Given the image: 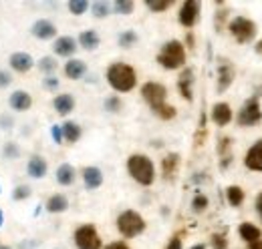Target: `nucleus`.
<instances>
[{
	"instance_id": "51",
	"label": "nucleus",
	"mask_w": 262,
	"mask_h": 249,
	"mask_svg": "<svg viewBox=\"0 0 262 249\" xmlns=\"http://www.w3.org/2000/svg\"><path fill=\"white\" fill-rule=\"evenodd\" d=\"M2 219H4V215H2V211H0V225H2Z\"/></svg>"
},
{
	"instance_id": "49",
	"label": "nucleus",
	"mask_w": 262,
	"mask_h": 249,
	"mask_svg": "<svg viewBox=\"0 0 262 249\" xmlns=\"http://www.w3.org/2000/svg\"><path fill=\"white\" fill-rule=\"evenodd\" d=\"M254 51H256V55H260V57H262V38H260V40H258V42H256V46H254Z\"/></svg>"
},
{
	"instance_id": "34",
	"label": "nucleus",
	"mask_w": 262,
	"mask_h": 249,
	"mask_svg": "<svg viewBox=\"0 0 262 249\" xmlns=\"http://www.w3.org/2000/svg\"><path fill=\"white\" fill-rule=\"evenodd\" d=\"M38 68H40L42 72L51 74V72L57 70V61H55L53 57H45V59H40V62H38Z\"/></svg>"
},
{
	"instance_id": "7",
	"label": "nucleus",
	"mask_w": 262,
	"mask_h": 249,
	"mask_svg": "<svg viewBox=\"0 0 262 249\" xmlns=\"http://www.w3.org/2000/svg\"><path fill=\"white\" fill-rule=\"evenodd\" d=\"M262 121V107H260V101L256 96H250L242 109L238 111L236 115V123L240 127H252V124H258Z\"/></svg>"
},
{
	"instance_id": "15",
	"label": "nucleus",
	"mask_w": 262,
	"mask_h": 249,
	"mask_svg": "<svg viewBox=\"0 0 262 249\" xmlns=\"http://www.w3.org/2000/svg\"><path fill=\"white\" fill-rule=\"evenodd\" d=\"M49 171V165L47 161L42 159L40 155H33L29 159V165H27V173L33 177V179H42Z\"/></svg>"
},
{
	"instance_id": "45",
	"label": "nucleus",
	"mask_w": 262,
	"mask_h": 249,
	"mask_svg": "<svg viewBox=\"0 0 262 249\" xmlns=\"http://www.w3.org/2000/svg\"><path fill=\"white\" fill-rule=\"evenodd\" d=\"M105 249H129V245L123 243V241H115V243H109Z\"/></svg>"
},
{
	"instance_id": "48",
	"label": "nucleus",
	"mask_w": 262,
	"mask_h": 249,
	"mask_svg": "<svg viewBox=\"0 0 262 249\" xmlns=\"http://www.w3.org/2000/svg\"><path fill=\"white\" fill-rule=\"evenodd\" d=\"M0 124H4L2 129H8V124H12V119H8V117H2V119H0Z\"/></svg>"
},
{
	"instance_id": "31",
	"label": "nucleus",
	"mask_w": 262,
	"mask_h": 249,
	"mask_svg": "<svg viewBox=\"0 0 262 249\" xmlns=\"http://www.w3.org/2000/svg\"><path fill=\"white\" fill-rule=\"evenodd\" d=\"M137 40H139V38H137V34L133 31H125L119 34V46H121V48H131V46H135Z\"/></svg>"
},
{
	"instance_id": "21",
	"label": "nucleus",
	"mask_w": 262,
	"mask_h": 249,
	"mask_svg": "<svg viewBox=\"0 0 262 249\" xmlns=\"http://www.w3.org/2000/svg\"><path fill=\"white\" fill-rule=\"evenodd\" d=\"M53 107H55V111H57L59 115H69V113L75 109V98H73V94H69V93L57 94L55 101H53Z\"/></svg>"
},
{
	"instance_id": "4",
	"label": "nucleus",
	"mask_w": 262,
	"mask_h": 249,
	"mask_svg": "<svg viewBox=\"0 0 262 249\" xmlns=\"http://www.w3.org/2000/svg\"><path fill=\"white\" fill-rule=\"evenodd\" d=\"M158 62L164 66L165 70H176L182 68L186 64V48L180 40H167L160 55H158Z\"/></svg>"
},
{
	"instance_id": "13",
	"label": "nucleus",
	"mask_w": 262,
	"mask_h": 249,
	"mask_svg": "<svg viewBox=\"0 0 262 249\" xmlns=\"http://www.w3.org/2000/svg\"><path fill=\"white\" fill-rule=\"evenodd\" d=\"M212 121L218 127H226L232 121V109L228 103H216L212 107Z\"/></svg>"
},
{
	"instance_id": "20",
	"label": "nucleus",
	"mask_w": 262,
	"mask_h": 249,
	"mask_svg": "<svg viewBox=\"0 0 262 249\" xmlns=\"http://www.w3.org/2000/svg\"><path fill=\"white\" fill-rule=\"evenodd\" d=\"M83 181H85V187L87 189H99L103 185V173L99 167H85L83 169Z\"/></svg>"
},
{
	"instance_id": "5",
	"label": "nucleus",
	"mask_w": 262,
	"mask_h": 249,
	"mask_svg": "<svg viewBox=\"0 0 262 249\" xmlns=\"http://www.w3.org/2000/svg\"><path fill=\"white\" fill-rule=\"evenodd\" d=\"M117 229H119V233L123 235V237H137L139 233H143L145 231V219L141 217L137 211H133V209H127V211H123L119 217H117Z\"/></svg>"
},
{
	"instance_id": "47",
	"label": "nucleus",
	"mask_w": 262,
	"mask_h": 249,
	"mask_svg": "<svg viewBox=\"0 0 262 249\" xmlns=\"http://www.w3.org/2000/svg\"><path fill=\"white\" fill-rule=\"evenodd\" d=\"M248 249H262V239H258V241H252V243H248Z\"/></svg>"
},
{
	"instance_id": "12",
	"label": "nucleus",
	"mask_w": 262,
	"mask_h": 249,
	"mask_svg": "<svg viewBox=\"0 0 262 249\" xmlns=\"http://www.w3.org/2000/svg\"><path fill=\"white\" fill-rule=\"evenodd\" d=\"M192 85H194V70L186 66V68L182 70L180 79H178V89H180V93H182V96H184L186 101H192V98H194Z\"/></svg>"
},
{
	"instance_id": "1",
	"label": "nucleus",
	"mask_w": 262,
	"mask_h": 249,
	"mask_svg": "<svg viewBox=\"0 0 262 249\" xmlns=\"http://www.w3.org/2000/svg\"><path fill=\"white\" fill-rule=\"evenodd\" d=\"M141 96L143 101L149 105V109L164 121H169L176 117V107L167 105L165 98H167V89H165L162 83H145L141 87Z\"/></svg>"
},
{
	"instance_id": "6",
	"label": "nucleus",
	"mask_w": 262,
	"mask_h": 249,
	"mask_svg": "<svg viewBox=\"0 0 262 249\" xmlns=\"http://www.w3.org/2000/svg\"><path fill=\"white\" fill-rule=\"evenodd\" d=\"M228 31H230V34L236 38V42L248 44V42L254 40L258 29H256V22H254V20H250V18H246V16H236V18L230 20Z\"/></svg>"
},
{
	"instance_id": "10",
	"label": "nucleus",
	"mask_w": 262,
	"mask_h": 249,
	"mask_svg": "<svg viewBox=\"0 0 262 249\" xmlns=\"http://www.w3.org/2000/svg\"><path fill=\"white\" fill-rule=\"evenodd\" d=\"M234 77H236V70H234L232 62L222 59V61H220V64H218V85H216L218 93L228 91L230 85L234 83Z\"/></svg>"
},
{
	"instance_id": "17",
	"label": "nucleus",
	"mask_w": 262,
	"mask_h": 249,
	"mask_svg": "<svg viewBox=\"0 0 262 249\" xmlns=\"http://www.w3.org/2000/svg\"><path fill=\"white\" fill-rule=\"evenodd\" d=\"M10 66H12V70H16V72H29L34 66V61L29 53H14V55L10 57Z\"/></svg>"
},
{
	"instance_id": "19",
	"label": "nucleus",
	"mask_w": 262,
	"mask_h": 249,
	"mask_svg": "<svg viewBox=\"0 0 262 249\" xmlns=\"http://www.w3.org/2000/svg\"><path fill=\"white\" fill-rule=\"evenodd\" d=\"M238 233H240V237H242L246 243H252V241H258V239H262V229H260V227H256L254 223H250V221L240 223Z\"/></svg>"
},
{
	"instance_id": "14",
	"label": "nucleus",
	"mask_w": 262,
	"mask_h": 249,
	"mask_svg": "<svg viewBox=\"0 0 262 249\" xmlns=\"http://www.w3.org/2000/svg\"><path fill=\"white\" fill-rule=\"evenodd\" d=\"M53 51H55V55H59V57H71V55H75V51H77V40H75L73 36H61V38L55 40Z\"/></svg>"
},
{
	"instance_id": "42",
	"label": "nucleus",
	"mask_w": 262,
	"mask_h": 249,
	"mask_svg": "<svg viewBox=\"0 0 262 249\" xmlns=\"http://www.w3.org/2000/svg\"><path fill=\"white\" fill-rule=\"evenodd\" d=\"M45 87H47L49 91H55V89L59 87V81H57L55 77H47V79H45Z\"/></svg>"
},
{
	"instance_id": "11",
	"label": "nucleus",
	"mask_w": 262,
	"mask_h": 249,
	"mask_svg": "<svg viewBox=\"0 0 262 249\" xmlns=\"http://www.w3.org/2000/svg\"><path fill=\"white\" fill-rule=\"evenodd\" d=\"M244 165H246V169H250V171L262 173V139H258V141L246 151Z\"/></svg>"
},
{
	"instance_id": "43",
	"label": "nucleus",
	"mask_w": 262,
	"mask_h": 249,
	"mask_svg": "<svg viewBox=\"0 0 262 249\" xmlns=\"http://www.w3.org/2000/svg\"><path fill=\"white\" fill-rule=\"evenodd\" d=\"M165 249H182V239H180V237H173V239L167 243Z\"/></svg>"
},
{
	"instance_id": "3",
	"label": "nucleus",
	"mask_w": 262,
	"mask_h": 249,
	"mask_svg": "<svg viewBox=\"0 0 262 249\" xmlns=\"http://www.w3.org/2000/svg\"><path fill=\"white\" fill-rule=\"evenodd\" d=\"M127 171L131 177L143 187L154 185V181H156V167H154V161L147 155H131L127 159Z\"/></svg>"
},
{
	"instance_id": "50",
	"label": "nucleus",
	"mask_w": 262,
	"mask_h": 249,
	"mask_svg": "<svg viewBox=\"0 0 262 249\" xmlns=\"http://www.w3.org/2000/svg\"><path fill=\"white\" fill-rule=\"evenodd\" d=\"M192 249H206V245H202V243H198V245H194Z\"/></svg>"
},
{
	"instance_id": "38",
	"label": "nucleus",
	"mask_w": 262,
	"mask_h": 249,
	"mask_svg": "<svg viewBox=\"0 0 262 249\" xmlns=\"http://www.w3.org/2000/svg\"><path fill=\"white\" fill-rule=\"evenodd\" d=\"M12 197L16 199V201H23V199H27V197H31V189L27 185H18L14 189V193H12Z\"/></svg>"
},
{
	"instance_id": "22",
	"label": "nucleus",
	"mask_w": 262,
	"mask_h": 249,
	"mask_svg": "<svg viewBox=\"0 0 262 249\" xmlns=\"http://www.w3.org/2000/svg\"><path fill=\"white\" fill-rule=\"evenodd\" d=\"M87 72V64L79 59H73L65 64V74L71 79V81H79L83 74Z\"/></svg>"
},
{
	"instance_id": "28",
	"label": "nucleus",
	"mask_w": 262,
	"mask_h": 249,
	"mask_svg": "<svg viewBox=\"0 0 262 249\" xmlns=\"http://www.w3.org/2000/svg\"><path fill=\"white\" fill-rule=\"evenodd\" d=\"M226 199L232 207H240L244 203V189L238 185H230L226 189Z\"/></svg>"
},
{
	"instance_id": "40",
	"label": "nucleus",
	"mask_w": 262,
	"mask_h": 249,
	"mask_svg": "<svg viewBox=\"0 0 262 249\" xmlns=\"http://www.w3.org/2000/svg\"><path fill=\"white\" fill-rule=\"evenodd\" d=\"M12 83V77L6 72V70H0V89H4V87H8Z\"/></svg>"
},
{
	"instance_id": "33",
	"label": "nucleus",
	"mask_w": 262,
	"mask_h": 249,
	"mask_svg": "<svg viewBox=\"0 0 262 249\" xmlns=\"http://www.w3.org/2000/svg\"><path fill=\"white\" fill-rule=\"evenodd\" d=\"M145 6L151 12H164L171 6V0H145Z\"/></svg>"
},
{
	"instance_id": "44",
	"label": "nucleus",
	"mask_w": 262,
	"mask_h": 249,
	"mask_svg": "<svg viewBox=\"0 0 262 249\" xmlns=\"http://www.w3.org/2000/svg\"><path fill=\"white\" fill-rule=\"evenodd\" d=\"M222 20H226V12H218L216 14V29L222 31Z\"/></svg>"
},
{
	"instance_id": "35",
	"label": "nucleus",
	"mask_w": 262,
	"mask_h": 249,
	"mask_svg": "<svg viewBox=\"0 0 262 249\" xmlns=\"http://www.w3.org/2000/svg\"><path fill=\"white\" fill-rule=\"evenodd\" d=\"M121 107H123V103H121L119 96H109V98L105 101V109H107L109 113H119Z\"/></svg>"
},
{
	"instance_id": "41",
	"label": "nucleus",
	"mask_w": 262,
	"mask_h": 249,
	"mask_svg": "<svg viewBox=\"0 0 262 249\" xmlns=\"http://www.w3.org/2000/svg\"><path fill=\"white\" fill-rule=\"evenodd\" d=\"M51 135H53L55 143H61V141H63V131H61V127H59V124H55V127L51 129Z\"/></svg>"
},
{
	"instance_id": "9",
	"label": "nucleus",
	"mask_w": 262,
	"mask_h": 249,
	"mask_svg": "<svg viewBox=\"0 0 262 249\" xmlns=\"http://www.w3.org/2000/svg\"><path fill=\"white\" fill-rule=\"evenodd\" d=\"M200 18V2L198 0H186L180 8V24L186 29H192Z\"/></svg>"
},
{
	"instance_id": "2",
	"label": "nucleus",
	"mask_w": 262,
	"mask_h": 249,
	"mask_svg": "<svg viewBox=\"0 0 262 249\" xmlns=\"http://www.w3.org/2000/svg\"><path fill=\"white\" fill-rule=\"evenodd\" d=\"M107 83L111 85V89H115L117 93H129L137 85V74L133 70V66L125 62H113L107 68Z\"/></svg>"
},
{
	"instance_id": "30",
	"label": "nucleus",
	"mask_w": 262,
	"mask_h": 249,
	"mask_svg": "<svg viewBox=\"0 0 262 249\" xmlns=\"http://www.w3.org/2000/svg\"><path fill=\"white\" fill-rule=\"evenodd\" d=\"M91 10H93V16L95 18H107L109 12H111V6L107 2H103V0H99V2L91 4Z\"/></svg>"
},
{
	"instance_id": "16",
	"label": "nucleus",
	"mask_w": 262,
	"mask_h": 249,
	"mask_svg": "<svg viewBox=\"0 0 262 249\" xmlns=\"http://www.w3.org/2000/svg\"><path fill=\"white\" fill-rule=\"evenodd\" d=\"M33 34L36 38H40V40H47V38H53L55 34H57V27L51 22V20H47V18H40V20H36L33 24Z\"/></svg>"
},
{
	"instance_id": "8",
	"label": "nucleus",
	"mask_w": 262,
	"mask_h": 249,
	"mask_svg": "<svg viewBox=\"0 0 262 249\" xmlns=\"http://www.w3.org/2000/svg\"><path fill=\"white\" fill-rule=\"evenodd\" d=\"M75 245L77 249H101V237L93 225H81L75 231Z\"/></svg>"
},
{
	"instance_id": "37",
	"label": "nucleus",
	"mask_w": 262,
	"mask_h": 249,
	"mask_svg": "<svg viewBox=\"0 0 262 249\" xmlns=\"http://www.w3.org/2000/svg\"><path fill=\"white\" fill-rule=\"evenodd\" d=\"M212 247L214 249H226L228 247L226 235H224V233H214V235H212Z\"/></svg>"
},
{
	"instance_id": "23",
	"label": "nucleus",
	"mask_w": 262,
	"mask_h": 249,
	"mask_svg": "<svg viewBox=\"0 0 262 249\" xmlns=\"http://www.w3.org/2000/svg\"><path fill=\"white\" fill-rule=\"evenodd\" d=\"M69 207V199H67L63 193H57V195H51L49 201H47V211L49 213H63Z\"/></svg>"
},
{
	"instance_id": "39",
	"label": "nucleus",
	"mask_w": 262,
	"mask_h": 249,
	"mask_svg": "<svg viewBox=\"0 0 262 249\" xmlns=\"http://www.w3.org/2000/svg\"><path fill=\"white\" fill-rule=\"evenodd\" d=\"M18 155H20V151H18V147L14 143H6L4 145V157L6 159H18Z\"/></svg>"
},
{
	"instance_id": "32",
	"label": "nucleus",
	"mask_w": 262,
	"mask_h": 249,
	"mask_svg": "<svg viewBox=\"0 0 262 249\" xmlns=\"http://www.w3.org/2000/svg\"><path fill=\"white\" fill-rule=\"evenodd\" d=\"M69 10H71V14L81 16L89 10V2L87 0H73V2H69Z\"/></svg>"
},
{
	"instance_id": "24",
	"label": "nucleus",
	"mask_w": 262,
	"mask_h": 249,
	"mask_svg": "<svg viewBox=\"0 0 262 249\" xmlns=\"http://www.w3.org/2000/svg\"><path fill=\"white\" fill-rule=\"evenodd\" d=\"M75 169H73V165H69V163H63L59 169H57V183L63 187H69L75 183Z\"/></svg>"
},
{
	"instance_id": "25",
	"label": "nucleus",
	"mask_w": 262,
	"mask_h": 249,
	"mask_svg": "<svg viewBox=\"0 0 262 249\" xmlns=\"http://www.w3.org/2000/svg\"><path fill=\"white\" fill-rule=\"evenodd\" d=\"M178 165H180V155L178 153H169V155L164 157L162 161V171H164L165 179H171L178 171Z\"/></svg>"
},
{
	"instance_id": "29",
	"label": "nucleus",
	"mask_w": 262,
	"mask_h": 249,
	"mask_svg": "<svg viewBox=\"0 0 262 249\" xmlns=\"http://www.w3.org/2000/svg\"><path fill=\"white\" fill-rule=\"evenodd\" d=\"M113 10L117 12V14H123V16H127L133 12V8H135V2L133 0H115L113 4Z\"/></svg>"
},
{
	"instance_id": "52",
	"label": "nucleus",
	"mask_w": 262,
	"mask_h": 249,
	"mask_svg": "<svg viewBox=\"0 0 262 249\" xmlns=\"http://www.w3.org/2000/svg\"><path fill=\"white\" fill-rule=\"evenodd\" d=\"M0 249H10L8 245H0Z\"/></svg>"
},
{
	"instance_id": "27",
	"label": "nucleus",
	"mask_w": 262,
	"mask_h": 249,
	"mask_svg": "<svg viewBox=\"0 0 262 249\" xmlns=\"http://www.w3.org/2000/svg\"><path fill=\"white\" fill-rule=\"evenodd\" d=\"M61 131H63V139H65L67 143H77L81 139V127L77 123H73V121L63 123Z\"/></svg>"
},
{
	"instance_id": "36",
	"label": "nucleus",
	"mask_w": 262,
	"mask_h": 249,
	"mask_svg": "<svg viewBox=\"0 0 262 249\" xmlns=\"http://www.w3.org/2000/svg\"><path fill=\"white\" fill-rule=\"evenodd\" d=\"M206 207H208V197L202 195V193H198L196 197H194V201H192V209H194L196 213H202Z\"/></svg>"
},
{
	"instance_id": "18",
	"label": "nucleus",
	"mask_w": 262,
	"mask_h": 249,
	"mask_svg": "<svg viewBox=\"0 0 262 249\" xmlns=\"http://www.w3.org/2000/svg\"><path fill=\"white\" fill-rule=\"evenodd\" d=\"M8 105L14 109V111H29L33 107V98L27 91H14L8 98Z\"/></svg>"
},
{
	"instance_id": "46",
	"label": "nucleus",
	"mask_w": 262,
	"mask_h": 249,
	"mask_svg": "<svg viewBox=\"0 0 262 249\" xmlns=\"http://www.w3.org/2000/svg\"><path fill=\"white\" fill-rule=\"evenodd\" d=\"M256 213H258V217H260V221H262V193H258V197H256Z\"/></svg>"
},
{
	"instance_id": "26",
	"label": "nucleus",
	"mask_w": 262,
	"mask_h": 249,
	"mask_svg": "<svg viewBox=\"0 0 262 249\" xmlns=\"http://www.w3.org/2000/svg\"><path fill=\"white\" fill-rule=\"evenodd\" d=\"M101 42L99 34L95 31H83L79 34V44L85 48V51H95Z\"/></svg>"
}]
</instances>
